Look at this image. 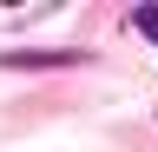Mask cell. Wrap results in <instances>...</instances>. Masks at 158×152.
Here are the masks:
<instances>
[{
	"label": "cell",
	"mask_w": 158,
	"mask_h": 152,
	"mask_svg": "<svg viewBox=\"0 0 158 152\" xmlns=\"http://www.w3.org/2000/svg\"><path fill=\"white\" fill-rule=\"evenodd\" d=\"M79 60H86V53H73V46H59V53H7L0 66H7V73H20V66H79Z\"/></svg>",
	"instance_id": "6da1fadb"
},
{
	"label": "cell",
	"mask_w": 158,
	"mask_h": 152,
	"mask_svg": "<svg viewBox=\"0 0 158 152\" xmlns=\"http://www.w3.org/2000/svg\"><path fill=\"white\" fill-rule=\"evenodd\" d=\"M132 27L145 33V40H158V7H132Z\"/></svg>",
	"instance_id": "7a4b0ae2"
}]
</instances>
